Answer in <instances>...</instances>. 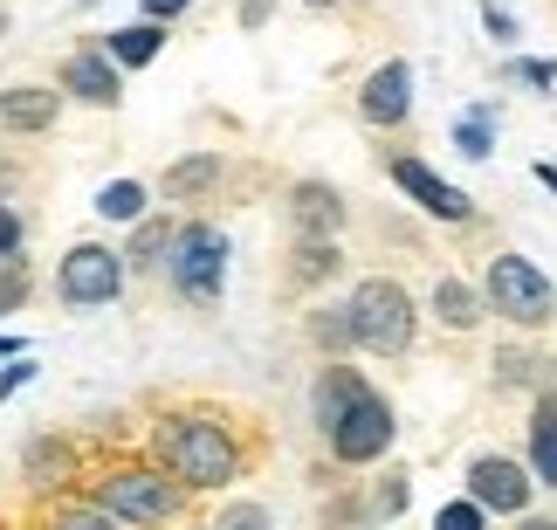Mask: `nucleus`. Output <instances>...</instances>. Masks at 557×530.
Segmentation results:
<instances>
[{
  "mask_svg": "<svg viewBox=\"0 0 557 530\" xmlns=\"http://www.w3.org/2000/svg\"><path fill=\"white\" fill-rule=\"evenodd\" d=\"M145 455L200 503V496H227L262 461V428L248 414L221 407V399H165V407H152Z\"/></svg>",
  "mask_w": 557,
  "mask_h": 530,
  "instance_id": "nucleus-1",
  "label": "nucleus"
},
{
  "mask_svg": "<svg viewBox=\"0 0 557 530\" xmlns=\"http://www.w3.org/2000/svg\"><path fill=\"white\" fill-rule=\"evenodd\" d=\"M83 496L124 530H180L193 517V496L145 448L138 455H97L90 476H83Z\"/></svg>",
  "mask_w": 557,
  "mask_h": 530,
  "instance_id": "nucleus-2",
  "label": "nucleus"
},
{
  "mask_svg": "<svg viewBox=\"0 0 557 530\" xmlns=\"http://www.w3.org/2000/svg\"><path fill=\"white\" fill-rule=\"evenodd\" d=\"M345 317H351V352L366 358H406L420 345V296L399 275H358L345 289Z\"/></svg>",
  "mask_w": 557,
  "mask_h": 530,
  "instance_id": "nucleus-3",
  "label": "nucleus"
},
{
  "mask_svg": "<svg viewBox=\"0 0 557 530\" xmlns=\"http://www.w3.org/2000/svg\"><path fill=\"white\" fill-rule=\"evenodd\" d=\"M482 304L517 337H537V331L557 324V283L523 256V248H496V256L482 262Z\"/></svg>",
  "mask_w": 557,
  "mask_h": 530,
  "instance_id": "nucleus-4",
  "label": "nucleus"
},
{
  "mask_svg": "<svg viewBox=\"0 0 557 530\" xmlns=\"http://www.w3.org/2000/svg\"><path fill=\"white\" fill-rule=\"evenodd\" d=\"M227 227L207 221V214H186L180 235H173V256H165V283L186 310H221L227 296Z\"/></svg>",
  "mask_w": 557,
  "mask_h": 530,
  "instance_id": "nucleus-5",
  "label": "nucleus"
},
{
  "mask_svg": "<svg viewBox=\"0 0 557 530\" xmlns=\"http://www.w3.org/2000/svg\"><path fill=\"white\" fill-rule=\"evenodd\" d=\"M317 441H324V461H331V469L366 476V469H379V461L393 455V441H399V414H393V399H385L379 386H366L345 414L331 420L324 434H317Z\"/></svg>",
  "mask_w": 557,
  "mask_h": 530,
  "instance_id": "nucleus-6",
  "label": "nucleus"
},
{
  "mask_svg": "<svg viewBox=\"0 0 557 530\" xmlns=\"http://www.w3.org/2000/svg\"><path fill=\"white\" fill-rule=\"evenodd\" d=\"M124 283H132V269H124V256L111 242H76L55 262V304L62 310H111L124 296Z\"/></svg>",
  "mask_w": 557,
  "mask_h": 530,
  "instance_id": "nucleus-7",
  "label": "nucleus"
},
{
  "mask_svg": "<svg viewBox=\"0 0 557 530\" xmlns=\"http://www.w3.org/2000/svg\"><path fill=\"white\" fill-rule=\"evenodd\" d=\"M461 496L468 503H482L488 517H530V503H537V476H530V461L523 455H496V448H482V455H468V469H461Z\"/></svg>",
  "mask_w": 557,
  "mask_h": 530,
  "instance_id": "nucleus-8",
  "label": "nucleus"
},
{
  "mask_svg": "<svg viewBox=\"0 0 557 530\" xmlns=\"http://www.w3.org/2000/svg\"><path fill=\"white\" fill-rule=\"evenodd\" d=\"M385 180H393L399 194L413 200L426 221H441V227H475V221H482V207L468 200L455 180H441L420 152H385Z\"/></svg>",
  "mask_w": 557,
  "mask_h": 530,
  "instance_id": "nucleus-9",
  "label": "nucleus"
},
{
  "mask_svg": "<svg viewBox=\"0 0 557 530\" xmlns=\"http://www.w3.org/2000/svg\"><path fill=\"white\" fill-rule=\"evenodd\" d=\"M83 476H90V448H83L70 428H41V434L21 441V482L35 490V503L83 490Z\"/></svg>",
  "mask_w": 557,
  "mask_h": 530,
  "instance_id": "nucleus-10",
  "label": "nucleus"
},
{
  "mask_svg": "<svg viewBox=\"0 0 557 530\" xmlns=\"http://www.w3.org/2000/svg\"><path fill=\"white\" fill-rule=\"evenodd\" d=\"M413 62L406 56H385L379 70H366L358 83V124L366 132H406V118H413Z\"/></svg>",
  "mask_w": 557,
  "mask_h": 530,
  "instance_id": "nucleus-11",
  "label": "nucleus"
},
{
  "mask_svg": "<svg viewBox=\"0 0 557 530\" xmlns=\"http://www.w3.org/2000/svg\"><path fill=\"white\" fill-rule=\"evenodd\" d=\"M55 90L90 103V111H117L124 103V70L103 56V41H76V49L62 56V70H55Z\"/></svg>",
  "mask_w": 557,
  "mask_h": 530,
  "instance_id": "nucleus-12",
  "label": "nucleus"
},
{
  "mask_svg": "<svg viewBox=\"0 0 557 530\" xmlns=\"http://www.w3.org/2000/svg\"><path fill=\"white\" fill-rule=\"evenodd\" d=\"M283 214H289V235H304V242H337V235H345V221H351V207H345V194H337L331 180H289Z\"/></svg>",
  "mask_w": 557,
  "mask_h": 530,
  "instance_id": "nucleus-13",
  "label": "nucleus"
},
{
  "mask_svg": "<svg viewBox=\"0 0 557 530\" xmlns=\"http://www.w3.org/2000/svg\"><path fill=\"white\" fill-rule=\"evenodd\" d=\"M426 317H434L441 331H455V337H475L488 324L482 283H475V275H461V269H434V275H426Z\"/></svg>",
  "mask_w": 557,
  "mask_h": 530,
  "instance_id": "nucleus-14",
  "label": "nucleus"
},
{
  "mask_svg": "<svg viewBox=\"0 0 557 530\" xmlns=\"http://www.w3.org/2000/svg\"><path fill=\"white\" fill-rule=\"evenodd\" d=\"M55 118H62L55 83H8L0 90V132L8 138H41V132H55Z\"/></svg>",
  "mask_w": 557,
  "mask_h": 530,
  "instance_id": "nucleus-15",
  "label": "nucleus"
},
{
  "mask_svg": "<svg viewBox=\"0 0 557 530\" xmlns=\"http://www.w3.org/2000/svg\"><path fill=\"white\" fill-rule=\"evenodd\" d=\"M496 393H557V358L537 345V337H509V345L496 352Z\"/></svg>",
  "mask_w": 557,
  "mask_h": 530,
  "instance_id": "nucleus-16",
  "label": "nucleus"
},
{
  "mask_svg": "<svg viewBox=\"0 0 557 530\" xmlns=\"http://www.w3.org/2000/svg\"><path fill=\"white\" fill-rule=\"evenodd\" d=\"M221 180H227V159H221V152H186V159L165 165L159 200H173V207H186V214H200V207L221 194Z\"/></svg>",
  "mask_w": 557,
  "mask_h": 530,
  "instance_id": "nucleus-17",
  "label": "nucleus"
},
{
  "mask_svg": "<svg viewBox=\"0 0 557 530\" xmlns=\"http://www.w3.org/2000/svg\"><path fill=\"white\" fill-rule=\"evenodd\" d=\"M366 386H372V379H366V366H345V358H324V366L310 372V428L324 434L331 420L345 414V407H351V399L366 393Z\"/></svg>",
  "mask_w": 557,
  "mask_h": 530,
  "instance_id": "nucleus-18",
  "label": "nucleus"
},
{
  "mask_svg": "<svg viewBox=\"0 0 557 530\" xmlns=\"http://www.w3.org/2000/svg\"><path fill=\"white\" fill-rule=\"evenodd\" d=\"M345 275V248L337 242H304V235H289V262H283V283L289 296H310V289H324Z\"/></svg>",
  "mask_w": 557,
  "mask_h": 530,
  "instance_id": "nucleus-19",
  "label": "nucleus"
},
{
  "mask_svg": "<svg viewBox=\"0 0 557 530\" xmlns=\"http://www.w3.org/2000/svg\"><path fill=\"white\" fill-rule=\"evenodd\" d=\"M173 235H180V214H145L132 227V242L117 248L132 275H165V256H173Z\"/></svg>",
  "mask_w": 557,
  "mask_h": 530,
  "instance_id": "nucleus-20",
  "label": "nucleus"
},
{
  "mask_svg": "<svg viewBox=\"0 0 557 530\" xmlns=\"http://www.w3.org/2000/svg\"><path fill=\"white\" fill-rule=\"evenodd\" d=\"M530 476H537V490H557V393H537L530 399Z\"/></svg>",
  "mask_w": 557,
  "mask_h": 530,
  "instance_id": "nucleus-21",
  "label": "nucleus"
},
{
  "mask_svg": "<svg viewBox=\"0 0 557 530\" xmlns=\"http://www.w3.org/2000/svg\"><path fill=\"white\" fill-rule=\"evenodd\" d=\"M103 56H111L124 76H132V70H152V62L165 56V28H159V21H132V28H111V35H103Z\"/></svg>",
  "mask_w": 557,
  "mask_h": 530,
  "instance_id": "nucleus-22",
  "label": "nucleus"
},
{
  "mask_svg": "<svg viewBox=\"0 0 557 530\" xmlns=\"http://www.w3.org/2000/svg\"><path fill=\"white\" fill-rule=\"evenodd\" d=\"M28 530H124V523H111V517H103L83 490H70V496H41Z\"/></svg>",
  "mask_w": 557,
  "mask_h": 530,
  "instance_id": "nucleus-23",
  "label": "nucleus"
},
{
  "mask_svg": "<svg viewBox=\"0 0 557 530\" xmlns=\"http://www.w3.org/2000/svg\"><path fill=\"white\" fill-rule=\"evenodd\" d=\"M304 337H310V352H317V358H351V317H345V296H331V304H310Z\"/></svg>",
  "mask_w": 557,
  "mask_h": 530,
  "instance_id": "nucleus-24",
  "label": "nucleus"
},
{
  "mask_svg": "<svg viewBox=\"0 0 557 530\" xmlns=\"http://www.w3.org/2000/svg\"><path fill=\"white\" fill-rule=\"evenodd\" d=\"M358 503H366V523H393V517H406V503H413V476L406 469H379V482H372V496L358 490Z\"/></svg>",
  "mask_w": 557,
  "mask_h": 530,
  "instance_id": "nucleus-25",
  "label": "nucleus"
},
{
  "mask_svg": "<svg viewBox=\"0 0 557 530\" xmlns=\"http://www.w3.org/2000/svg\"><path fill=\"white\" fill-rule=\"evenodd\" d=\"M455 152L461 159H496V103H468V111L455 118Z\"/></svg>",
  "mask_w": 557,
  "mask_h": 530,
  "instance_id": "nucleus-26",
  "label": "nucleus"
},
{
  "mask_svg": "<svg viewBox=\"0 0 557 530\" xmlns=\"http://www.w3.org/2000/svg\"><path fill=\"white\" fill-rule=\"evenodd\" d=\"M97 214L117 221V227H138L145 214H152V186H145V180H111L97 194Z\"/></svg>",
  "mask_w": 557,
  "mask_h": 530,
  "instance_id": "nucleus-27",
  "label": "nucleus"
},
{
  "mask_svg": "<svg viewBox=\"0 0 557 530\" xmlns=\"http://www.w3.org/2000/svg\"><path fill=\"white\" fill-rule=\"evenodd\" d=\"M200 530H275V517H269V503H255V496H227Z\"/></svg>",
  "mask_w": 557,
  "mask_h": 530,
  "instance_id": "nucleus-28",
  "label": "nucleus"
},
{
  "mask_svg": "<svg viewBox=\"0 0 557 530\" xmlns=\"http://www.w3.org/2000/svg\"><path fill=\"white\" fill-rule=\"evenodd\" d=\"M503 83H523V90L550 97V90H557V62H550V56H509V62H503Z\"/></svg>",
  "mask_w": 557,
  "mask_h": 530,
  "instance_id": "nucleus-29",
  "label": "nucleus"
},
{
  "mask_svg": "<svg viewBox=\"0 0 557 530\" xmlns=\"http://www.w3.org/2000/svg\"><path fill=\"white\" fill-rule=\"evenodd\" d=\"M28 296H35V269H28V256H8V262H0V317H14Z\"/></svg>",
  "mask_w": 557,
  "mask_h": 530,
  "instance_id": "nucleus-30",
  "label": "nucleus"
},
{
  "mask_svg": "<svg viewBox=\"0 0 557 530\" xmlns=\"http://www.w3.org/2000/svg\"><path fill=\"white\" fill-rule=\"evenodd\" d=\"M496 517L482 510V503H468V496H447L441 510H434V530H488Z\"/></svg>",
  "mask_w": 557,
  "mask_h": 530,
  "instance_id": "nucleus-31",
  "label": "nucleus"
},
{
  "mask_svg": "<svg viewBox=\"0 0 557 530\" xmlns=\"http://www.w3.org/2000/svg\"><path fill=\"white\" fill-rule=\"evenodd\" d=\"M21 248H28V214L0 200V262H8V256H21Z\"/></svg>",
  "mask_w": 557,
  "mask_h": 530,
  "instance_id": "nucleus-32",
  "label": "nucleus"
},
{
  "mask_svg": "<svg viewBox=\"0 0 557 530\" xmlns=\"http://www.w3.org/2000/svg\"><path fill=\"white\" fill-rule=\"evenodd\" d=\"M475 8H482V28H488V41H503V49H509V41L523 35V28H517V14H509L503 0H475Z\"/></svg>",
  "mask_w": 557,
  "mask_h": 530,
  "instance_id": "nucleus-33",
  "label": "nucleus"
},
{
  "mask_svg": "<svg viewBox=\"0 0 557 530\" xmlns=\"http://www.w3.org/2000/svg\"><path fill=\"white\" fill-rule=\"evenodd\" d=\"M28 379H35V366H28V352H21V358H8V366H0V399H14L21 386H28Z\"/></svg>",
  "mask_w": 557,
  "mask_h": 530,
  "instance_id": "nucleus-34",
  "label": "nucleus"
},
{
  "mask_svg": "<svg viewBox=\"0 0 557 530\" xmlns=\"http://www.w3.org/2000/svg\"><path fill=\"white\" fill-rule=\"evenodd\" d=\"M186 8H193V0H138V21H159V28H173Z\"/></svg>",
  "mask_w": 557,
  "mask_h": 530,
  "instance_id": "nucleus-35",
  "label": "nucleus"
},
{
  "mask_svg": "<svg viewBox=\"0 0 557 530\" xmlns=\"http://www.w3.org/2000/svg\"><path fill=\"white\" fill-rule=\"evenodd\" d=\"M269 14H275V0H242V28H262Z\"/></svg>",
  "mask_w": 557,
  "mask_h": 530,
  "instance_id": "nucleus-36",
  "label": "nucleus"
},
{
  "mask_svg": "<svg viewBox=\"0 0 557 530\" xmlns=\"http://www.w3.org/2000/svg\"><path fill=\"white\" fill-rule=\"evenodd\" d=\"M530 173H537V186H544V194H557V159H537Z\"/></svg>",
  "mask_w": 557,
  "mask_h": 530,
  "instance_id": "nucleus-37",
  "label": "nucleus"
},
{
  "mask_svg": "<svg viewBox=\"0 0 557 530\" xmlns=\"http://www.w3.org/2000/svg\"><path fill=\"white\" fill-rule=\"evenodd\" d=\"M517 530H557V517H537V510H530V517H517Z\"/></svg>",
  "mask_w": 557,
  "mask_h": 530,
  "instance_id": "nucleus-38",
  "label": "nucleus"
},
{
  "mask_svg": "<svg viewBox=\"0 0 557 530\" xmlns=\"http://www.w3.org/2000/svg\"><path fill=\"white\" fill-rule=\"evenodd\" d=\"M21 352H28V345H21L14 331H0V358H21Z\"/></svg>",
  "mask_w": 557,
  "mask_h": 530,
  "instance_id": "nucleus-39",
  "label": "nucleus"
},
{
  "mask_svg": "<svg viewBox=\"0 0 557 530\" xmlns=\"http://www.w3.org/2000/svg\"><path fill=\"white\" fill-rule=\"evenodd\" d=\"M296 8H310V14H331V8H345V0H296Z\"/></svg>",
  "mask_w": 557,
  "mask_h": 530,
  "instance_id": "nucleus-40",
  "label": "nucleus"
},
{
  "mask_svg": "<svg viewBox=\"0 0 557 530\" xmlns=\"http://www.w3.org/2000/svg\"><path fill=\"white\" fill-rule=\"evenodd\" d=\"M351 530H379V523H351Z\"/></svg>",
  "mask_w": 557,
  "mask_h": 530,
  "instance_id": "nucleus-41",
  "label": "nucleus"
}]
</instances>
